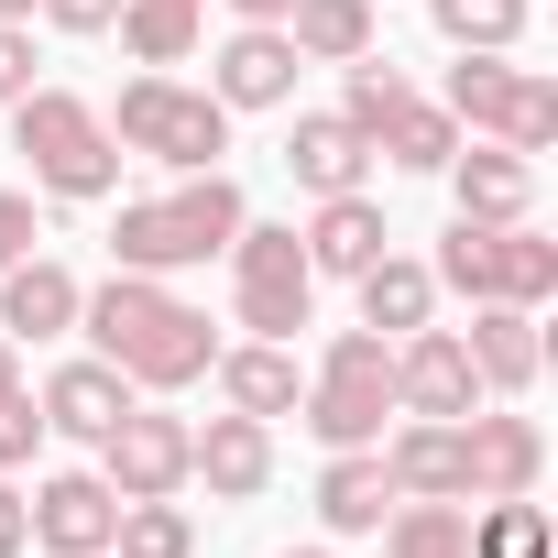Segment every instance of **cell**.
<instances>
[{
	"label": "cell",
	"instance_id": "cell-1",
	"mask_svg": "<svg viewBox=\"0 0 558 558\" xmlns=\"http://www.w3.org/2000/svg\"><path fill=\"white\" fill-rule=\"evenodd\" d=\"M77 329H88V351L132 395H175V384H197L219 362V329L165 286V274H110V286H88L77 296Z\"/></svg>",
	"mask_w": 558,
	"mask_h": 558
},
{
	"label": "cell",
	"instance_id": "cell-2",
	"mask_svg": "<svg viewBox=\"0 0 558 558\" xmlns=\"http://www.w3.org/2000/svg\"><path fill=\"white\" fill-rule=\"evenodd\" d=\"M241 219H252V208H241V186L208 165V175H186V186H165V197H121L110 252H121V274H186V263L230 252V230H241Z\"/></svg>",
	"mask_w": 558,
	"mask_h": 558
},
{
	"label": "cell",
	"instance_id": "cell-3",
	"mask_svg": "<svg viewBox=\"0 0 558 558\" xmlns=\"http://www.w3.org/2000/svg\"><path fill=\"white\" fill-rule=\"evenodd\" d=\"M12 154H23L34 186L66 197V208H99V197L121 186V143H110V121H99L77 88H23V99H12Z\"/></svg>",
	"mask_w": 558,
	"mask_h": 558
},
{
	"label": "cell",
	"instance_id": "cell-4",
	"mask_svg": "<svg viewBox=\"0 0 558 558\" xmlns=\"http://www.w3.org/2000/svg\"><path fill=\"white\" fill-rule=\"evenodd\" d=\"M427 274L471 307H547L558 296V241H536V219H449Z\"/></svg>",
	"mask_w": 558,
	"mask_h": 558
},
{
	"label": "cell",
	"instance_id": "cell-5",
	"mask_svg": "<svg viewBox=\"0 0 558 558\" xmlns=\"http://www.w3.org/2000/svg\"><path fill=\"white\" fill-rule=\"evenodd\" d=\"M99 121H110L121 154H154V165H175V175H208V165L230 154V110H219L208 88H175L165 66H143V77L121 88V110H99Z\"/></svg>",
	"mask_w": 558,
	"mask_h": 558
},
{
	"label": "cell",
	"instance_id": "cell-6",
	"mask_svg": "<svg viewBox=\"0 0 558 558\" xmlns=\"http://www.w3.org/2000/svg\"><path fill=\"white\" fill-rule=\"evenodd\" d=\"M230 296H241V329H252V340H296L307 307H318L307 241H296L286 219H241V230H230Z\"/></svg>",
	"mask_w": 558,
	"mask_h": 558
},
{
	"label": "cell",
	"instance_id": "cell-7",
	"mask_svg": "<svg viewBox=\"0 0 558 558\" xmlns=\"http://www.w3.org/2000/svg\"><path fill=\"white\" fill-rule=\"evenodd\" d=\"M438 110H449L460 132H493L504 154H547V143H558V88H547L536 66H504V56H460Z\"/></svg>",
	"mask_w": 558,
	"mask_h": 558
},
{
	"label": "cell",
	"instance_id": "cell-8",
	"mask_svg": "<svg viewBox=\"0 0 558 558\" xmlns=\"http://www.w3.org/2000/svg\"><path fill=\"white\" fill-rule=\"evenodd\" d=\"M296 416H307L329 449H373V438H384V416H395V340H373V329H340Z\"/></svg>",
	"mask_w": 558,
	"mask_h": 558
},
{
	"label": "cell",
	"instance_id": "cell-9",
	"mask_svg": "<svg viewBox=\"0 0 558 558\" xmlns=\"http://www.w3.org/2000/svg\"><path fill=\"white\" fill-rule=\"evenodd\" d=\"M186 416H165V405H132L110 438H99V482L121 493V504H154V493H186Z\"/></svg>",
	"mask_w": 558,
	"mask_h": 558
},
{
	"label": "cell",
	"instance_id": "cell-10",
	"mask_svg": "<svg viewBox=\"0 0 558 558\" xmlns=\"http://www.w3.org/2000/svg\"><path fill=\"white\" fill-rule=\"evenodd\" d=\"M373 449H384L395 504H471V449H460V416H416V427H395V438H373Z\"/></svg>",
	"mask_w": 558,
	"mask_h": 558
},
{
	"label": "cell",
	"instance_id": "cell-11",
	"mask_svg": "<svg viewBox=\"0 0 558 558\" xmlns=\"http://www.w3.org/2000/svg\"><path fill=\"white\" fill-rule=\"evenodd\" d=\"M395 405L405 416H471L482 405V373H471L460 329H405L395 340Z\"/></svg>",
	"mask_w": 558,
	"mask_h": 558
},
{
	"label": "cell",
	"instance_id": "cell-12",
	"mask_svg": "<svg viewBox=\"0 0 558 558\" xmlns=\"http://www.w3.org/2000/svg\"><path fill=\"white\" fill-rule=\"evenodd\" d=\"M296 45H286V23H241L230 45H219V66H208V99L219 110H286L296 99Z\"/></svg>",
	"mask_w": 558,
	"mask_h": 558
},
{
	"label": "cell",
	"instance_id": "cell-13",
	"mask_svg": "<svg viewBox=\"0 0 558 558\" xmlns=\"http://www.w3.org/2000/svg\"><path fill=\"white\" fill-rule=\"evenodd\" d=\"M460 449H471V504H493V493H536V471H547L536 416H493V405H471V416H460Z\"/></svg>",
	"mask_w": 558,
	"mask_h": 558
},
{
	"label": "cell",
	"instance_id": "cell-14",
	"mask_svg": "<svg viewBox=\"0 0 558 558\" xmlns=\"http://www.w3.org/2000/svg\"><path fill=\"white\" fill-rule=\"evenodd\" d=\"M186 482H208L219 504H252V493L274 482V427H263V416H208V427L186 438Z\"/></svg>",
	"mask_w": 558,
	"mask_h": 558
},
{
	"label": "cell",
	"instance_id": "cell-15",
	"mask_svg": "<svg viewBox=\"0 0 558 558\" xmlns=\"http://www.w3.org/2000/svg\"><path fill=\"white\" fill-rule=\"evenodd\" d=\"M110 525H121V493H110L99 471H56V482L34 493V547H56V558H99Z\"/></svg>",
	"mask_w": 558,
	"mask_h": 558
},
{
	"label": "cell",
	"instance_id": "cell-16",
	"mask_svg": "<svg viewBox=\"0 0 558 558\" xmlns=\"http://www.w3.org/2000/svg\"><path fill=\"white\" fill-rule=\"evenodd\" d=\"M77 274L66 263H45V252H23V263H0V340H56V329H77Z\"/></svg>",
	"mask_w": 558,
	"mask_h": 558
},
{
	"label": "cell",
	"instance_id": "cell-17",
	"mask_svg": "<svg viewBox=\"0 0 558 558\" xmlns=\"http://www.w3.org/2000/svg\"><path fill=\"white\" fill-rule=\"evenodd\" d=\"M121 416H132V384H121L99 351L66 362V373H45V438H88V449H99Z\"/></svg>",
	"mask_w": 558,
	"mask_h": 558
},
{
	"label": "cell",
	"instance_id": "cell-18",
	"mask_svg": "<svg viewBox=\"0 0 558 558\" xmlns=\"http://www.w3.org/2000/svg\"><path fill=\"white\" fill-rule=\"evenodd\" d=\"M208 373H219V405H230V416H263V427L307 405V384H296V351H286V340H241V351H219Z\"/></svg>",
	"mask_w": 558,
	"mask_h": 558
},
{
	"label": "cell",
	"instance_id": "cell-19",
	"mask_svg": "<svg viewBox=\"0 0 558 558\" xmlns=\"http://www.w3.org/2000/svg\"><path fill=\"white\" fill-rule=\"evenodd\" d=\"M286 175H296L307 197H351V186L373 175V143H362L340 110H307V121L286 132Z\"/></svg>",
	"mask_w": 558,
	"mask_h": 558
},
{
	"label": "cell",
	"instance_id": "cell-20",
	"mask_svg": "<svg viewBox=\"0 0 558 558\" xmlns=\"http://www.w3.org/2000/svg\"><path fill=\"white\" fill-rule=\"evenodd\" d=\"M438 175H449L460 219H525V208H536V154H504V143H471V154H449Z\"/></svg>",
	"mask_w": 558,
	"mask_h": 558
},
{
	"label": "cell",
	"instance_id": "cell-21",
	"mask_svg": "<svg viewBox=\"0 0 558 558\" xmlns=\"http://www.w3.org/2000/svg\"><path fill=\"white\" fill-rule=\"evenodd\" d=\"M460 351H471L482 395H525V384H536V362H547V340H536V307H471Z\"/></svg>",
	"mask_w": 558,
	"mask_h": 558
},
{
	"label": "cell",
	"instance_id": "cell-22",
	"mask_svg": "<svg viewBox=\"0 0 558 558\" xmlns=\"http://www.w3.org/2000/svg\"><path fill=\"white\" fill-rule=\"evenodd\" d=\"M307 241V274H362V263H384L395 252V230H384V208L351 186V197H318V219L296 230Z\"/></svg>",
	"mask_w": 558,
	"mask_h": 558
},
{
	"label": "cell",
	"instance_id": "cell-23",
	"mask_svg": "<svg viewBox=\"0 0 558 558\" xmlns=\"http://www.w3.org/2000/svg\"><path fill=\"white\" fill-rule=\"evenodd\" d=\"M384 514H395L384 449H329V471H318V525H329V536H373Z\"/></svg>",
	"mask_w": 558,
	"mask_h": 558
},
{
	"label": "cell",
	"instance_id": "cell-24",
	"mask_svg": "<svg viewBox=\"0 0 558 558\" xmlns=\"http://www.w3.org/2000/svg\"><path fill=\"white\" fill-rule=\"evenodd\" d=\"M351 286H362V329H373V340H405V329H427V307H438V274H427V263H405V252L362 263Z\"/></svg>",
	"mask_w": 558,
	"mask_h": 558
},
{
	"label": "cell",
	"instance_id": "cell-25",
	"mask_svg": "<svg viewBox=\"0 0 558 558\" xmlns=\"http://www.w3.org/2000/svg\"><path fill=\"white\" fill-rule=\"evenodd\" d=\"M286 45L318 56V66L373 56V0H286Z\"/></svg>",
	"mask_w": 558,
	"mask_h": 558
},
{
	"label": "cell",
	"instance_id": "cell-26",
	"mask_svg": "<svg viewBox=\"0 0 558 558\" xmlns=\"http://www.w3.org/2000/svg\"><path fill=\"white\" fill-rule=\"evenodd\" d=\"M110 34L132 45V66H186L197 56V0H121Z\"/></svg>",
	"mask_w": 558,
	"mask_h": 558
},
{
	"label": "cell",
	"instance_id": "cell-27",
	"mask_svg": "<svg viewBox=\"0 0 558 558\" xmlns=\"http://www.w3.org/2000/svg\"><path fill=\"white\" fill-rule=\"evenodd\" d=\"M373 536H384V558H471V514L460 504H395Z\"/></svg>",
	"mask_w": 558,
	"mask_h": 558
},
{
	"label": "cell",
	"instance_id": "cell-28",
	"mask_svg": "<svg viewBox=\"0 0 558 558\" xmlns=\"http://www.w3.org/2000/svg\"><path fill=\"white\" fill-rule=\"evenodd\" d=\"M373 143H384V154H395V165H405V175H438V165H449V154H460V121H449V110H438V99H405V110H395V121H384V132H373Z\"/></svg>",
	"mask_w": 558,
	"mask_h": 558
},
{
	"label": "cell",
	"instance_id": "cell-29",
	"mask_svg": "<svg viewBox=\"0 0 558 558\" xmlns=\"http://www.w3.org/2000/svg\"><path fill=\"white\" fill-rule=\"evenodd\" d=\"M110 558H197V525H186V504H175V493H154V504H121V525H110Z\"/></svg>",
	"mask_w": 558,
	"mask_h": 558
},
{
	"label": "cell",
	"instance_id": "cell-30",
	"mask_svg": "<svg viewBox=\"0 0 558 558\" xmlns=\"http://www.w3.org/2000/svg\"><path fill=\"white\" fill-rule=\"evenodd\" d=\"M427 12L460 56H514L525 45V0H427Z\"/></svg>",
	"mask_w": 558,
	"mask_h": 558
},
{
	"label": "cell",
	"instance_id": "cell-31",
	"mask_svg": "<svg viewBox=\"0 0 558 558\" xmlns=\"http://www.w3.org/2000/svg\"><path fill=\"white\" fill-rule=\"evenodd\" d=\"M471 558H547V514H536L525 493L471 504Z\"/></svg>",
	"mask_w": 558,
	"mask_h": 558
},
{
	"label": "cell",
	"instance_id": "cell-32",
	"mask_svg": "<svg viewBox=\"0 0 558 558\" xmlns=\"http://www.w3.org/2000/svg\"><path fill=\"white\" fill-rule=\"evenodd\" d=\"M405 99H416V88H405V66H395V56H351V99H340V121H351L362 143H373Z\"/></svg>",
	"mask_w": 558,
	"mask_h": 558
},
{
	"label": "cell",
	"instance_id": "cell-33",
	"mask_svg": "<svg viewBox=\"0 0 558 558\" xmlns=\"http://www.w3.org/2000/svg\"><path fill=\"white\" fill-rule=\"evenodd\" d=\"M34 438H45V405H34V395H0V471H23Z\"/></svg>",
	"mask_w": 558,
	"mask_h": 558
},
{
	"label": "cell",
	"instance_id": "cell-34",
	"mask_svg": "<svg viewBox=\"0 0 558 558\" xmlns=\"http://www.w3.org/2000/svg\"><path fill=\"white\" fill-rule=\"evenodd\" d=\"M34 88V23H0V110Z\"/></svg>",
	"mask_w": 558,
	"mask_h": 558
},
{
	"label": "cell",
	"instance_id": "cell-35",
	"mask_svg": "<svg viewBox=\"0 0 558 558\" xmlns=\"http://www.w3.org/2000/svg\"><path fill=\"white\" fill-rule=\"evenodd\" d=\"M23 547H34V493L0 471V558H23Z\"/></svg>",
	"mask_w": 558,
	"mask_h": 558
},
{
	"label": "cell",
	"instance_id": "cell-36",
	"mask_svg": "<svg viewBox=\"0 0 558 558\" xmlns=\"http://www.w3.org/2000/svg\"><path fill=\"white\" fill-rule=\"evenodd\" d=\"M34 12H45L56 34H110V23H121V0H34Z\"/></svg>",
	"mask_w": 558,
	"mask_h": 558
},
{
	"label": "cell",
	"instance_id": "cell-37",
	"mask_svg": "<svg viewBox=\"0 0 558 558\" xmlns=\"http://www.w3.org/2000/svg\"><path fill=\"white\" fill-rule=\"evenodd\" d=\"M23 252H34V197L0 186V263H23Z\"/></svg>",
	"mask_w": 558,
	"mask_h": 558
},
{
	"label": "cell",
	"instance_id": "cell-38",
	"mask_svg": "<svg viewBox=\"0 0 558 558\" xmlns=\"http://www.w3.org/2000/svg\"><path fill=\"white\" fill-rule=\"evenodd\" d=\"M230 12H241V23H286V0H230Z\"/></svg>",
	"mask_w": 558,
	"mask_h": 558
},
{
	"label": "cell",
	"instance_id": "cell-39",
	"mask_svg": "<svg viewBox=\"0 0 558 558\" xmlns=\"http://www.w3.org/2000/svg\"><path fill=\"white\" fill-rule=\"evenodd\" d=\"M0 395H23V351L12 340H0Z\"/></svg>",
	"mask_w": 558,
	"mask_h": 558
},
{
	"label": "cell",
	"instance_id": "cell-40",
	"mask_svg": "<svg viewBox=\"0 0 558 558\" xmlns=\"http://www.w3.org/2000/svg\"><path fill=\"white\" fill-rule=\"evenodd\" d=\"M0 23H34V0H0Z\"/></svg>",
	"mask_w": 558,
	"mask_h": 558
},
{
	"label": "cell",
	"instance_id": "cell-41",
	"mask_svg": "<svg viewBox=\"0 0 558 558\" xmlns=\"http://www.w3.org/2000/svg\"><path fill=\"white\" fill-rule=\"evenodd\" d=\"M286 558H329V547H286Z\"/></svg>",
	"mask_w": 558,
	"mask_h": 558
},
{
	"label": "cell",
	"instance_id": "cell-42",
	"mask_svg": "<svg viewBox=\"0 0 558 558\" xmlns=\"http://www.w3.org/2000/svg\"><path fill=\"white\" fill-rule=\"evenodd\" d=\"M99 558H110V547H99Z\"/></svg>",
	"mask_w": 558,
	"mask_h": 558
}]
</instances>
